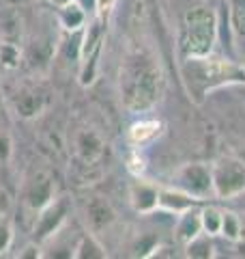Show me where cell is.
<instances>
[{"label": "cell", "mask_w": 245, "mask_h": 259, "mask_svg": "<svg viewBox=\"0 0 245 259\" xmlns=\"http://www.w3.org/2000/svg\"><path fill=\"white\" fill-rule=\"evenodd\" d=\"M120 100L129 112H146L161 93V69L155 56L146 50H129L120 63L118 74Z\"/></svg>", "instance_id": "6da1fadb"}, {"label": "cell", "mask_w": 245, "mask_h": 259, "mask_svg": "<svg viewBox=\"0 0 245 259\" xmlns=\"http://www.w3.org/2000/svg\"><path fill=\"white\" fill-rule=\"evenodd\" d=\"M183 74L190 84V91L204 95L215 87L245 80V69L230 61L211 59V56H185Z\"/></svg>", "instance_id": "7a4b0ae2"}, {"label": "cell", "mask_w": 245, "mask_h": 259, "mask_svg": "<svg viewBox=\"0 0 245 259\" xmlns=\"http://www.w3.org/2000/svg\"><path fill=\"white\" fill-rule=\"evenodd\" d=\"M217 39V15L211 7H194L185 13L181 50L185 56H209Z\"/></svg>", "instance_id": "3957f363"}, {"label": "cell", "mask_w": 245, "mask_h": 259, "mask_svg": "<svg viewBox=\"0 0 245 259\" xmlns=\"http://www.w3.org/2000/svg\"><path fill=\"white\" fill-rule=\"evenodd\" d=\"M108 13H95L86 26L82 28V39L78 48V61H80V84L91 87L97 80L99 71V61L103 54V46L108 39Z\"/></svg>", "instance_id": "277c9868"}, {"label": "cell", "mask_w": 245, "mask_h": 259, "mask_svg": "<svg viewBox=\"0 0 245 259\" xmlns=\"http://www.w3.org/2000/svg\"><path fill=\"white\" fill-rule=\"evenodd\" d=\"M211 182H213V197L234 199L245 192V162L232 156L219 158L211 166Z\"/></svg>", "instance_id": "5b68a950"}, {"label": "cell", "mask_w": 245, "mask_h": 259, "mask_svg": "<svg viewBox=\"0 0 245 259\" xmlns=\"http://www.w3.org/2000/svg\"><path fill=\"white\" fill-rule=\"evenodd\" d=\"M69 212H71V201L67 197H54L50 203L37 212L35 227H32V240L43 244L47 238H52L56 231L67 225Z\"/></svg>", "instance_id": "8992f818"}, {"label": "cell", "mask_w": 245, "mask_h": 259, "mask_svg": "<svg viewBox=\"0 0 245 259\" xmlns=\"http://www.w3.org/2000/svg\"><path fill=\"white\" fill-rule=\"evenodd\" d=\"M176 180H178V188L194 194V197L200 201L209 199L211 194H213L211 166H207V164H185L183 168H178Z\"/></svg>", "instance_id": "52a82bcc"}, {"label": "cell", "mask_w": 245, "mask_h": 259, "mask_svg": "<svg viewBox=\"0 0 245 259\" xmlns=\"http://www.w3.org/2000/svg\"><path fill=\"white\" fill-rule=\"evenodd\" d=\"M56 197L54 192V180L47 171H35L24 186V205L32 212H39L43 205H47Z\"/></svg>", "instance_id": "ba28073f"}, {"label": "cell", "mask_w": 245, "mask_h": 259, "mask_svg": "<svg viewBox=\"0 0 245 259\" xmlns=\"http://www.w3.org/2000/svg\"><path fill=\"white\" fill-rule=\"evenodd\" d=\"M103 149L105 145L101 141V136L93 132V130H78L73 134V151H76L78 160L84 162V164L91 166L95 162H99L103 156Z\"/></svg>", "instance_id": "9c48e42d"}, {"label": "cell", "mask_w": 245, "mask_h": 259, "mask_svg": "<svg viewBox=\"0 0 245 259\" xmlns=\"http://www.w3.org/2000/svg\"><path fill=\"white\" fill-rule=\"evenodd\" d=\"M157 199H159V186L151 182L136 177V182L129 186V201L138 214H153L157 209Z\"/></svg>", "instance_id": "30bf717a"}, {"label": "cell", "mask_w": 245, "mask_h": 259, "mask_svg": "<svg viewBox=\"0 0 245 259\" xmlns=\"http://www.w3.org/2000/svg\"><path fill=\"white\" fill-rule=\"evenodd\" d=\"M200 203V199H196L194 194L185 192L183 188H159V199H157V209L166 214L181 216L187 209H192Z\"/></svg>", "instance_id": "8fae6325"}, {"label": "cell", "mask_w": 245, "mask_h": 259, "mask_svg": "<svg viewBox=\"0 0 245 259\" xmlns=\"http://www.w3.org/2000/svg\"><path fill=\"white\" fill-rule=\"evenodd\" d=\"M202 233V218H200V209H187L181 216H176V225H174V240L181 246H187L192 240H196Z\"/></svg>", "instance_id": "7c38bea8"}, {"label": "cell", "mask_w": 245, "mask_h": 259, "mask_svg": "<svg viewBox=\"0 0 245 259\" xmlns=\"http://www.w3.org/2000/svg\"><path fill=\"white\" fill-rule=\"evenodd\" d=\"M114 221V212L108 201H103L99 197H93L86 201V225L91 233H99L103 229H108Z\"/></svg>", "instance_id": "4fadbf2b"}, {"label": "cell", "mask_w": 245, "mask_h": 259, "mask_svg": "<svg viewBox=\"0 0 245 259\" xmlns=\"http://www.w3.org/2000/svg\"><path fill=\"white\" fill-rule=\"evenodd\" d=\"M56 18H58V24L67 30V32H82V28L86 26L88 22V11L82 7L78 0H73V3L60 7V9H56Z\"/></svg>", "instance_id": "5bb4252c"}, {"label": "cell", "mask_w": 245, "mask_h": 259, "mask_svg": "<svg viewBox=\"0 0 245 259\" xmlns=\"http://www.w3.org/2000/svg\"><path fill=\"white\" fill-rule=\"evenodd\" d=\"M13 106H15V112H18L22 119H35L45 108V95L30 91V89H24V91H20L15 95Z\"/></svg>", "instance_id": "9a60e30c"}, {"label": "cell", "mask_w": 245, "mask_h": 259, "mask_svg": "<svg viewBox=\"0 0 245 259\" xmlns=\"http://www.w3.org/2000/svg\"><path fill=\"white\" fill-rule=\"evenodd\" d=\"M161 121H155V119H140L129 127L127 132V139L134 147H144V145L153 143L157 136L161 134Z\"/></svg>", "instance_id": "2e32d148"}, {"label": "cell", "mask_w": 245, "mask_h": 259, "mask_svg": "<svg viewBox=\"0 0 245 259\" xmlns=\"http://www.w3.org/2000/svg\"><path fill=\"white\" fill-rule=\"evenodd\" d=\"M22 39V15L15 9L0 11V41L18 44Z\"/></svg>", "instance_id": "e0dca14e"}, {"label": "cell", "mask_w": 245, "mask_h": 259, "mask_svg": "<svg viewBox=\"0 0 245 259\" xmlns=\"http://www.w3.org/2000/svg\"><path fill=\"white\" fill-rule=\"evenodd\" d=\"M76 259H93V257H105V250L103 246L97 242L95 233H84V236H80L78 244H76V253H73Z\"/></svg>", "instance_id": "ac0fdd59"}, {"label": "cell", "mask_w": 245, "mask_h": 259, "mask_svg": "<svg viewBox=\"0 0 245 259\" xmlns=\"http://www.w3.org/2000/svg\"><path fill=\"white\" fill-rule=\"evenodd\" d=\"M219 236H224L230 242H239L243 238V223L234 212L222 209V231H219Z\"/></svg>", "instance_id": "d6986e66"}, {"label": "cell", "mask_w": 245, "mask_h": 259, "mask_svg": "<svg viewBox=\"0 0 245 259\" xmlns=\"http://www.w3.org/2000/svg\"><path fill=\"white\" fill-rule=\"evenodd\" d=\"M200 218H202V233H207L209 238L219 236V231H222V209H217L213 205L202 207Z\"/></svg>", "instance_id": "ffe728a7"}, {"label": "cell", "mask_w": 245, "mask_h": 259, "mask_svg": "<svg viewBox=\"0 0 245 259\" xmlns=\"http://www.w3.org/2000/svg\"><path fill=\"white\" fill-rule=\"evenodd\" d=\"M185 248H187V255L190 257H213V253H211V250H213V244L209 242L207 233H200V236L196 240H192Z\"/></svg>", "instance_id": "44dd1931"}, {"label": "cell", "mask_w": 245, "mask_h": 259, "mask_svg": "<svg viewBox=\"0 0 245 259\" xmlns=\"http://www.w3.org/2000/svg\"><path fill=\"white\" fill-rule=\"evenodd\" d=\"M20 59H22V54H20V46L18 44L0 41V63H3L5 67H9V69L18 67Z\"/></svg>", "instance_id": "7402d4cb"}, {"label": "cell", "mask_w": 245, "mask_h": 259, "mask_svg": "<svg viewBox=\"0 0 245 259\" xmlns=\"http://www.w3.org/2000/svg\"><path fill=\"white\" fill-rule=\"evenodd\" d=\"M13 242V223L7 212H0V255H5L11 248Z\"/></svg>", "instance_id": "603a6c76"}, {"label": "cell", "mask_w": 245, "mask_h": 259, "mask_svg": "<svg viewBox=\"0 0 245 259\" xmlns=\"http://www.w3.org/2000/svg\"><path fill=\"white\" fill-rule=\"evenodd\" d=\"M127 171L134 177H142L146 171V160L140 156V151H132L127 158Z\"/></svg>", "instance_id": "cb8c5ba5"}, {"label": "cell", "mask_w": 245, "mask_h": 259, "mask_svg": "<svg viewBox=\"0 0 245 259\" xmlns=\"http://www.w3.org/2000/svg\"><path fill=\"white\" fill-rule=\"evenodd\" d=\"M232 22L236 30L245 35V0H232Z\"/></svg>", "instance_id": "d4e9b609"}, {"label": "cell", "mask_w": 245, "mask_h": 259, "mask_svg": "<svg viewBox=\"0 0 245 259\" xmlns=\"http://www.w3.org/2000/svg\"><path fill=\"white\" fill-rule=\"evenodd\" d=\"M13 153V141L5 127H0V162H9Z\"/></svg>", "instance_id": "484cf974"}, {"label": "cell", "mask_w": 245, "mask_h": 259, "mask_svg": "<svg viewBox=\"0 0 245 259\" xmlns=\"http://www.w3.org/2000/svg\"><path fill=\"white\" fill-rule=\"evenodd\" d=\"M116 0H95V13H112Z\"/></svg>", "instance_id": "4316f807"}, {"label": "cell", "mask_w": 245, "mask_h": 259, "mask_svg": "<svg viewBox=\"0 0 245 259\" xmlns=\"http://www.w3.org/2000/svg\"><path fill=\"white\" fill-rule=\"evenodd\" d=\"M9 209V194L0 188V212H7Z\"/></svg>", "instance_id": "83f0119b"}, {"label": "cell", "mask_w": 245, "mask_h": 259, "mask_svg": "<svg viewBox=\"0 0 245 259\" xmlns=\"http://www.w3.org/2000/svg\"><path fill=\"white\" fill-rule=\"evenodd\" d=\"M69 3H73V0H50V5L54 7V9H60V7L69 5Z\"/></svg>", "instance_id": "f1b7e54d"}]
</instances>
